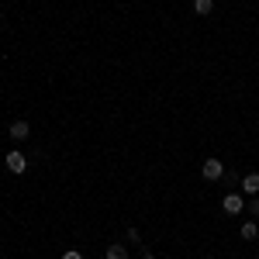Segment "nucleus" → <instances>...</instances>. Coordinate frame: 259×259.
I'll list each match as a JSON object with an SVG mask.
<instances>
[{"instance_id": "nucleus-1", "label": "nucleus", "mask_w": 259, "mask_h": 259, "mask_svg": "<svg viewBox=\"0 0 259 259\" xmlns=\"http://www.w3.org/2000/svg\"><path fill=\"white\" fill-rule=\"evenodd\" d=\"M7 169H11V173H24V169H28L24 152H18V149H14V152H7Z\"/></svg>"}, {"instance_id": "nucleus-2", "label": "nucleus", "mask_w": 259, "mask_h": 259, "mask_svg": "<svg viewBox=\"0 0 259 259\" xmlns=\"http://www.w3.org/2000/svg\"><path fill=\"white\" fill-rule=\"evenodd\" d=\"M221 173H225L221 159H204V180H221Z\"/></svg>"}, {"instance_id": "nucleus-3", "label": "nucleus", "mask_w": 259, "mask_h": 259, "mask_svg": "<svg viewBox=\"0 0 259 259\" xmlns=\"http://www.w3.org/2000/svg\"><path fill=\"white\" fill-rule=\"evenodd\" d=\"M221 207H225V211H228V214H239L242 207H245V200H242L239 194H228V197L221 200Z\"/></svg>"}, {"instance_id": "nucleus-4", "label": "nucleus", "mask_w": 259, "mask_h": 259, "mask_svg": "<svg viewBox=\"0 0 259 259\" xmlns=\"http://www.w3.org/2000/svg\"><path fill=\"white\" fill-rule=\"evenodd\" d=\"M28 135H31V128H28V121H14V124H11V139H14V142H24Z\"/></svg>"}, {"instance_id": "nucleus-5", "label": "nucleus", "mask_w": 259, "mask_h": 259, "mask_svg": "<svg viewBox=\"0 0 259 259\" xmlns=\"http://www.w3.org/2000/svg\"><path fill=\"white\" fill-rule=\"evenodd\" d=\"M242 190L245 194H259V173H249V177L242 180Z\"/></svg>"}, {"instance_id": "nucleus-6", "label": "nucleus", "mask_w": 259, "mask_h": 259, "mask_svg": "<svg viewBox=\"0 0 259 259\" xmlns=\"http://www.w3.org/2000/svg\"><path fill=\"white\" fill-rule=\"evenodd\" d=\"M194 11H197L200 18H207V14L214 11V0H194Z\"/></svg>"}, {"instance_id": "nucleus-7", "label": "nucleus", "mask_w": 259, "mask_h": 259, "mask_svg": "<svg viewBox=\"0 0 259 259\" xmlns=\"http://www.w3.org/2000/svg\"><path fill=\"white\" fill-rule=\"evenodd\" d=\"M256 235H259V225H256V221H245V225H242V239L252 242Z\"/></svg>"}, {"instance_id": "nucleus-8", "label": "nucleus", "mask_w": 259, "mask_h": 259, "mask_svg": "<svg viewBox=\"0 0 259 259\" xmlns=\"http://www.w3.org/2000/svg\"><path fill=\"white\" fill-rule=\"evenodd\" d=\"M107 259H128V256H124L121 245H111V249H107Z\"/></svg>"}, {"instance_id": "nucleus-9", "label": "nucleus", "mask_w": 259, "mask_h": 259, "mask_svg": "<svg viewBox=\"0 0 259 259\" xmlns=\"http://www.w3.org/2000/svg\"><path fill=\"white\" fill-rule=\"evenodd\" d=\"M62 259H83V256L76 252V249H69V252H62Z\"/></svg>"}, {"instance_id": "nucleus-10", "label": "nucleus", "mask_w": 259, "mask_h": 259, "mask_svg": "<svg viewBox=\"0 0 259 259\" xmlns=\"http://www.w3.org/2000/svg\"><path fill=\"white\" fill-rule=\"evenodd\" d=\"M249 211H252V214H259V197L252 200V207H249Z\"/></svg>"}, {"instance_id": "nucleus-11", "label": "nucleus", "mask_w": 259, "mask_h": 259, "mask_svg": "<svg viewBox=\"0 0 259 259\" xmlns=\"http://www.w3.org/2000/svg\"><path fill=\"white\" fill-rule=\"evenodd\" d=\"M142 259H156V256H152V252H145V256H142Z\"/></svg>"}]
</instances>
